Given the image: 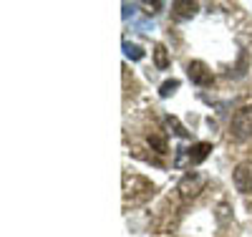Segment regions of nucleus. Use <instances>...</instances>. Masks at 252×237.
<instances>
[{
  "label": "nucleus",
  "instance_id": "nucleus-1",
  "mask_svg": "<svg viewBox=\"0 0 252 237\" xmlns=\"http://www.w3.org/2000/svg\"><path fill=\"white\" fill-rule=\"evenodd\" d=\"M229 134L237 141L252 139V106H242L240 111H235L232 121H229Z\"/></svg>",
  "mask_w": 252,
  "mask_h": 237
},
{
  "label": "nucleus",
  "instance_id": "nucleus-2",
  "mask_svg": "<svg viewBox=\"0 0 252 237\" xmlns=\"http://www.w3.org/2000/svg\"><path fill=\"white\" fill-rule=\"evenodd\" d=\"M187 76H189V81H192L194 86H202V89H207V86L215 83V73L209 71V66L204 61H189L187 63Z\"/></svg>",
  "mask_w": 252,
  "mask_h": 237
},
{
  "label": "nucleus",
  "instance_id": "nucleus-3",
  "mask_svg": "<svg viewBox=\"0 0 252 237\" xmlns=\"http://www.w3.org/2000/svg\"><path fill=\"white\" fill-rule=\"evenodd\" d=\"M202 187H204V177L199 174V171H189V174H184L182 177V182H179V195H182V200H192V197H197L199 192H202Z\"/></svg>",
  "mask_w": 252,
  "mask_h": 237
},
{
  "label": "nucleus",
  "instance_id": "nucleus-4",
  "mask_svg": "<svg viewBox=\"0 0 252 237\" xmlns=\"http://www.w3.org/2000/svg\"><path fill=\"white\" fill-rule=\"evenodd\" d=\"M235 189L242 195H252V162H240L232 171Z\"/></svg>",
  "mask_w": 252,
  "mask_h": 237
},
{
  "label": "nucleus",
  "instance_id": "nucleus-5",
  "mask_svg": "<svg viewBox=\"0 0 252 237\" xmlns=\"http://www.w3.org/2000/svg\"><path fill=\"white\" fill-rule=\"evenodd\" d=\"M209 152H212V144H207V141H197V144L189 146L187 159H189V164H202V162L209 157Z\"/></svg>",
  "mask_w": 252,
  "mask_h": 237
},
{
  "label": "nucleus",
  "instance_id": "nucleus-6",
  "mask_svg": "<svg viewBox=\"0 0 252 237\" xmlns=\"http://www.w3.org/2000/svg\"><path fill=\"white\" fill-rule=\"evenodd\" d=\"M172 10H174V18L177 20H187V18H194L199 5L197 3H189V0H177V3H172Z\"/></svg>",
  "mask_w": 252,
  "mask_h": 237
},
{
  "label": "nucleus",
  "instance_id": "nucleus-7",
  "mask_svg": "<svg viewBox=\"0 0 252 237\" xmlns=\"http://www.w3.org/2000/svg\"><path fill=\"white\" fill-rule=\"evenodd\" d=\"M154 63H157L159 71L169 68V51H166V46H161V43L154 46Z\"/></svg>",
  "mask_w": 252,
  "mask_h": 237
},
{
  "label": "nucleus",
  "instance_id": "nucleus-8",
  "mask_svg": "<svg viewBox=\"0 0 252 237\" xmlns=\"http://www.w3.org/2000/svg\"><path fill=\"white\" fill-rule=\"evenodd\" d=\"M124 53H126V58H131V61H141L144 58V51L136 46V43H129V40L124 43Z\"/></svg>",
  "mask_w": 252,
  "mask_h": 237
},
{
  "label": "nucleus",
  "instance_id": "nucleus-9",
  "mask_svg": "<svg viewBox=\"0 0 252 237\" xmlns=\"http://www.w3.org/2000/svg\"><path fill=\"white\" fill-rule=\"evenodd\" d=\"M177 89H179V81H177V78H172V81H164V83L159 86V96H161V99H169Z\"/></svg>",
  "mask_w": 252,
  "mask_h": 237
},
{
  "label": "nucleus",
  "instance_id": "nucleus-10",
  "mask_svg": "<svg viewBox=\"0 0 252 237\" xmlns=\"http://www.w3.org/2000/svg\"><path fill=\"white\" fill-rule=\"evenodd\" d=\"M166 126L174 129V134H177V136H189V132L179 124V119H174V116H166Z\"/></svg>",
  "mask_w": 252,
  "mask_h": 237
},
{
  "label": "nucleus",
  "instance_id": "nucleus-11",
  "mask_svg": "<svg viewBox=\"0 0 252 237\" xmlns=\"http://www.w3.org/2000/svg\"><path fill=\"white\" fill-rule=\"evenodd\" d=\"M149 144L157 149L159 154H166V139L164 136H149Z\"/></svg>",
  "mask_w": 252,
  "mask_h": 237
}]
</instances>
